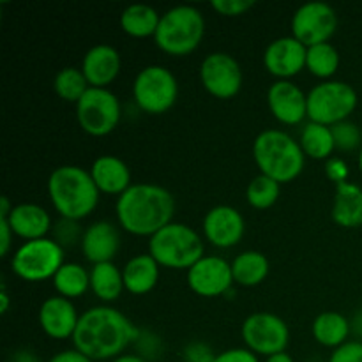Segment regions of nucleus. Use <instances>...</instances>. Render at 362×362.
Instances as JSON below:
<instances>
[{
    "label": "nucleus",
    "instance_id": "nucleus-1",
    "mask_svg": "<svg viewBox=\"0 0 362 362\" xmlns=\"http://www.w3.org/2000/svg\"><path fill=\"white\" fill-rule=\"evenodd\" d=\"M140 329L112 306H95L80 315L73 345L92 361H108L122 356L140 336Z\"/></svg>",
    "mask_w": 362,
    "mask_h": 362
},
{
    "label": "nucleus",
    "instance_id": "nucleus-2",
    "mask_svg": "<svg viewBox=\"0 0 362 362\" xmlns=\"http://www.w3.org/2000/svg\"><path fill=\"white\" fill-rule=\"evenodd\" d=\"M175 212V200L166 187L152 182L131 184L115 204L119 225L127 233L148 237L170 225Z\"/></svg>",
    "mask_w": 362,
    "mask_h": 362
},
{
    "label": "nucleus",
    "instance_id": "nucleus-3",
    "mask_svg": "<svg viewBox=\"0 0 362 362\" xmlns=\"http://www.w3.org/2000/svg\"><path fill=\"white\" fill-rule=\"evenodd\" d=\"M99 193L90 172L81 166H57L48 177V197L60 218L80 221L90 216L99 204Z\"/></svg>",
    "mask_w": 362,
    "mask_h": 362
},
{
    "label": "nucleus",
    "instance_id": "nucleus-4",
    "mask_svg": "<svg viewBox=\"0 0 362 362\" xmlns=\"http://www.w3.org/2000/svg\"><path fill=\"white\" fill-rule=\"evenodd\" d=\"M253 158L264 175L286 184L297 179L306 165L299 141L281 129H265L255 138Z\"/></svg>",
    "mask_w": 362,
    "mask_h": 362
},
{
    "label": "nucleus",
    "instance_id": "nucleus-5",
    "mask_svg": "<svg viewBox=\"0 0 362 362\" xmlns=\"http://www.w3.org/2000/svg\"><path fill=\"white\" fill-rule=\"evenodd\" d=\"M204 34L205 18L202 11L191 4H180L161 14L154 41L168 55L184 57L200 46Z\"/></svg>",
    "mask_w": 362,
    "mask_h": 362
},
{
    "label": "nucleus",
    "instance_id": "nucleus-6",
    "mask_svg": "<svg viewBox=\"0 0 362 362\" xmlns=\"http://www.w3.org/2000/svg\"><path fill=\"white\" fill-rule=\"evenodd\" d=\"M205 247L200 233L189 225L172 221L148 239V255L161 267L189 271L200 258Z\"/></svg>",
    "mask_w": 362,
    "mask_h": 362
},
{
    "label": "nucleus",
    "instance_id": "nucleus-7",
    "mask_svg": "<svg viewBox=\"0 0 362 362\" xmlns=\"http://www.w3.org/2000/svg\"><path fill=\"white\" fill-rule=\"evenodd\" d=\"M357 92L346 81L325 80L308 92V119L311 122L334 126L349 120L357 108Z\"/></svg>",
    "mask_w": 362,
    "mask_h": 362
},
{
    "label": "nucleus",
    "instance_id": "nucleus-8",
    "mask_svg": "<svg viewBox=\"0 0 362 362\" xmlns=\"http://www.w3.org/2000/svg\"><path fill=\"white\" fill-rule=\"evenodd\" d=\"M64 264V247L52 237L27 240L11 257L14 274L28 283L53 279Z\"/></svg>",
    "mask_w": 362,
    "mask_h": 362
},
{
    "label": "nucleus",
    "instance_id": "nucleus-9",
    "mask_svg": "<svg viewBox=\"0 0 362 362\" xmlns=\"http://www.w3.org/2000/svg\"><path fill=\"white\" fill-rule=\"evenodd\" d=\"M133 98L145 113L161 115L175 105L179 98V81L168 67L152 64L144 67L134 78Z\"/></svg>",
    "mask_w": 362,
    "mask_h": 362
},
{
    "label": "nucleus",
    "instance_id": "nucleus-10",
    "mask_svg": "<svg viewBox=\"0 0 362 362\" xmlns=\"http://www.w3.org/2000/svg\"><path fill=\"white\" fill-rule=\"evenodd\" d=\"M122 106L110 88L88 87L76 103V119L81 129L90 136H106L120 122Z\"/></svg>",
    "mask_w": 362,
    "mask_h": 362
},
{
    "label": "nucleus",
    "instance_id": "nucleus-11",
    "mask_svg": "<svg viewBox=\"0 0 362 362\" xmlns=\"http://www.w3.org/2000/svg\"><path fill=\"white\" fill-rule=\"evenodd\" d=\"M246 349L257 356L271 357L286 352L290 343V329L281 317L269 311L250 315L240 327Z\"/></svg>",
    "mask_w": 362,
    "mask_h": 362
},
{
    "label": "nucleus",
    "instance_id": "nucleus-12",
    "mask_svg": "<svg viewBox=\"0 0 362 362\" xmlns=\"http://www.w3.org/2000/svg\"><path fill=\"white\" fill-rule=\"evenodd\" d=\"M292 35L308 48L329 42L338 28V14L327 2H306L292 16Z\"/></svg>",
    "mask_w": 362,
    "mask_h": 362
},
{
    "label": "nucleus",
    "instance_id": "nucleus-13",
    "mask_svg": "<svg viewBox=\"0 0 362 362\" xmlns=\"http://www.w3.org/2000/svg\"><path fill=\"white\" fill-rule=\"evenodd\" d=\"M200 80L211 95L230 99L239 94L243 87V69L235 57L225 52H214L202 60Z\"/></svg>",
    "mask_w": 362,
    "mask_h": 362
},
{
    "label": "nucleus",
    "instance_id": "nucleus-14",
    "mask_svg": "<svg viewBox=\"0 0 362 362\" xmlns=\"http://www.w3.org/2000/svg\"><path fill=\"white\" fill-rule=\"evenodd\" d=\"M233 283L232 264L214 255H205L187 271V285L200 297L223 296Z\"/></svg>",
    "mask_w": 362,
    "mask_h": 362
},
{
    "label": "nucleus",
    "instance_id": "nucleus-15",
    "mask_svg": "<svg viewBox=\"0 0 362 362\" xmlns=\"http://www.w3.org/2000/svg\"><path fill=\"white\" fill-rule=\"evenodd\" d=\"M308 46L293 35H283L269 42L264 52V66L278 80H290L306 67Z\"/></svg>",
    "mask_w": 362,
    "mask_h": 362
},
{
    "label": "nucleus",
    "instance_id": "nucleus-16",
    "mask_svg": "<svg viewBox=\"0 0 362 362\" xmlns=\"http://www.w3.org/2000/svg\"><path fill=\"white\" fill-rule=\"evenodd\" d=\"M246 223L232 205H216L204 218V235L212 246L233 247L243 240Z\"/></svg>",
    "mask_w": 362,
    "mask_h": 362
},
{
    "label": "nucleus",
    "instance_id": "nucleus-17",
    "mask_svg": "<svg viewBox=\"0 0 362 362\" xmlns=\"http://www.w3.org/2000/svg\"><path fill=\"white\" fill-rule=\"evenodd\" d=\"M267 105L272 115L286 126L300 124L308 117V94L290 80H276L269 87Z\"/></svg>",
    "mask_w": 362,
    "mask_h": 362
},
{
    "label": "nucleus",
    "instance_id": "nucleus-18",
    "mask_svg": "<svg viewBox=\"0 0 362 362\" xmlns=\"http://www.w3.org/2000/svg\"><path fill=\"white\" fill-rule=\"evenodd\" d=\"M42 332L52 339H73L74 331L80 322L76 306L73 300L62 296H53L42 300L37 313Z\"/></svg>",
    "mask_w": 362,
    "mask_h": 362
},
{
    "label": "nucleus",
    "instance_id": "nucleus-19",
    "mask_svg": "<svg viewBox=\"0 0 362 362\" xmlns=\"http://www.w3.org/2000/svg\"><path fill=\"white\" fill-rule=\"evenodd\" d=\"M120 67H122V60H120L119 49L106 42H99L87 49L80 69L83 71L90 87L108 88V85L113 83V80L119 76Z\"/></svg>",
    "mask_w": 362,
    "mask_h": 362
},
{
    "label": "nucleus",
    "instance_id": "nucleus-20",
    "mask_svg": "<svg viewBox=\"0 0 362 362\" xmlns=\"http://www.w3.org/2000/svg\"><path fill=\"white\" fill-rule=\"evenodd\" d=\"M120 247L119 230L110 221H95L88 225L81 239V251L92 265L112 262Z\"/></svg>",
    "mask_w": 362,
    "mask_h": 362
},
{
    "label": "nucleus",
    "instance_id": "nucleus-21",
    "mask_svg": "<svg viewBox=\"0 0 362 362\" xmlns=\"http://www.w3.org/2000/svg\"><path fill=\"white\" fill-rule=\"evenodd\" d=\"M4 219H7L14 235L23 239L25 243L27 240L45 239L49 230L53 228L48 211L41 205L27 204V202L14 205L9 216Z\"/></svg>",
    "mask_w": 362,
    "mask_h": 362
},
{
    "label": "nucleus",
    "instance_id": "nucleus-22",
    "mask_svg": "<svg viewBox=\"0 0 362 362\" xmlns=\"http://www.w3.org/2000/svg\"><path fill=\"white\" fill-rule=\"evenodd\" d=\"M90 175L101 193L122 194L131 187V170L124 159L117 156H99L90 166Z\"/></svg>",
    "mask_w": 362,
    "mask_h": 362
},
{
    "label": "nucleus",
    "instance_id": "nucleus-23",
    "mask_svg": "<svg viewBox=\"0 0 362 362\" xmlns=\"http://www.w3.org/2000/svg\"><path fill=\"white\" fill-rule=\"evenodd\" d=\"M331 214L332 221L343 228L362 226V187L349 180L336 184Z\"/></svg>",
    "mask_w": 362,
    "mask_h": 362
},
{
    "label": "nucleus",
    "instance_id": "nucleus-24",
    "mask_svg": "<svg viewBox=\"0 0 362 362\" xmlns=\"http://www.w3.org/2000/svg\"><path fill=\"white\" fill-rule=\"evenodd\" d=\"M159 267L161 265L148 253L129 258L122 269L124 286L127 292L133 296H145L152 292L159 281Z\"/></svg>",
    "mask_w": 362,
    "mask_h": 362
},
{
    "label": "nucleus",
    "instance_id": "nucleus-25",
    "mask_svg": "<svg viewBox=\"0 0 362 362\" xmlns=\"http://www.w3.org/2000/svg\"><path fill=\"white\" fill-rule=\"evenodd\" d=\"M311 332L322 346L338 349V346L345 345L349 339L350 332H352V324L345 315L338 313V311H324V313L317 315V318L313 320Z\"/></svg>",
    "mask_w": 362,
    "mask_h": 362
},
{
    "label": "nucleus",
    "instance_id": "nucleus-26",
    "mask_svg": "<svg viewBox=\"0 0 362 362\" xmlns=\"http://www.w3.org/2000/svg\"><path fill=\"white\" fill-rule=\"evenodd\" d=\"M271 271L269 258L260 251H243L232 262L233 281L240 286H257L265 281Z\"/></svg>",
    "mask_w": 362,
    "mask_h": 362
},
{
    "label": "nucleus",
    "instance_id": "nucleus-27",
    "mask_svg": "<svg viewBox=\"0 0 362 362\" xmlns=\"http://www.w3.org/2000/svg\"><path fill=\"white\" fill-rule=\"evenodd\" d=\"M90 290L103 303H113L126 290L124 286L122 269L117 267L113 262L95 264L90 269Z\"/></svg>",
    "mask_w": 362,
    "mask_h": 362
},
{
    "label": "nucleus",
    "instance_id": "nucleus-28",
    "mask_svg": "<svg viewBox=\"0 0 362 362\" xmlns=\"http://www.w3.org/2000/svg\"><path fill=\"white\" fill-rule=\"evenodd\" d=\"M161 14L148 4H131L120 14V28L133 37H154Z\"/></svg>",
    "mask_w": 362,
    "mask_h": 362
},
{
    "label": "nucleus",
    "instance_id": "nucleus-29",
    "mask_svg": "<svg viewBox=\"0 0 362 362\" xmlns=\"http://www.w3.org/2000/svg\"><path fill=\"white\" fill-rule=\"evenodd\" d=\"M53 288L66 299H78L90 288V271L76 262H67L53 276Z\"/></svg>",
    "mask_w": 362,
    "mask_h": 362
},
{
    "label": "nucleus",
    "instance_id": "nucleus-30",
    "mask_svg": "<svg viewBox=\"0 0 362 362\" xmlns=\"http://www.w3.org/2000/svg\"><path fill=\"white\" fill-rule=\"evenodd\" d=\"M300 147L304 154L311 159H329L332 158V152L336 151L334 136H332L331 126L318 122L304 124L300 131Z\"/></svg>",
    "mask_w": 362,
    "mask_h": 362
},
{
    "label": "nucleus",
    "instance_id": "nucleus-31",
    "mask_svg": "<svg viewBox=\"0 0 362 362\" xmlns=\"http://www.w3.org/2000/svg\"><path fill=\"white\" fill-rule=\"evenodd\" d=\"M306 67L318 78L329 80L339 67V52L331 42H320L308 48Z\"/></svg>",
    "mask_w": 362,
    "mask_h": 362
},
{
    "label": "nucleus",
    "instance_id": "nucleus-32",
    "mask_svg": "<svg viewBox=\"0 0 362 362\" xmlns=\"http://www.w3.org/2000/svg\"><path fill=\"white\" fill-rule=\"evenodd\" d=\"M88 87L90 85H88L83 71L78 69V67H64L57 73L55 80H53V88H55L57 95L64 101L74 103V105L88 90Z\"/></svg>",
    "mask_w": 362,
    "mask_h": 362
},
{
    "label": "nucleus",
    "instance_id": "nucleus-33",
    "mask_svg": "<svg viewBox=\"0 0 362 362\" xmlns=\"http://www.w3.org/2000/svg\"><path fill=\"white\" fill-rule=\"evenodd\" d=\"M279 194H281V184L264 173L255 177L246 187L247 204L255 209L272 207L278 202Z\"/></svg>",
    "mask_w": 362,
    "mask_h": 362
},
{
    "label": "nucleus",
    "instance_id": "nucleus-34",
    "mask_svg": "<svg viewBox=\"0 0 362 362\" xmlns=\"http://www.w3.org/2000/svg\"><path fill=\"white\" fill-rule=\"evenodd\" d=\"M331 129L332 136H334L336 148H339V151L350 152L354 148L361 147L362 133L359 127H357V124L350 122V120H343V122L331 126Z\"/></svg>",
    "mask_w": 362,
    "mask_h": 362
},
{
    "label": "nucleus",
    "instance_id": "nucleus-35",
    "mask_svg": "<svg viewBox=\"0 0 362 362\" xmlns=\"http://www.w3.org/2000/svg\"><path fill=\"white\" fill-rule=\"evenodd\" d=\"M53 240L60 244L62 247L66 246H74V244L80 243L83 239V232L81 230L80 221H74V219H67V218H60L59 221L53 225Z\"/></svg>",
    "mask_w": 362,
    "mask_h": 362
},
{
    "label": "nucleus",
    "instance_id": "nucleus-36",
    "mask_svg": "<svg viewBox=\"0 0 362 362\" xmlns=\"http://www.w3.org/2000/svg\"><path fill=\"white\" fill-rule=\"evenodd\" d=\"M212 9L225 16H240L255 6L253 0H212Z\"/></svg>",
    "mask_w": 362,
    "mask_h": 362
},
{
    "label": "nucleus",
    "instance_id": "nucleus-37",
    "mask_svg": "<svg viewBox=\"0 0 362 362\" xmlns=\"http://www.w3.org/2000/svg\"><path fill=\"white\" fill-rule=\"evenodd\" d=\"M329 362H362V341H346L334 349Z\"/></svg>",
    "mask_w": 362,
    "mask_h": 362
},
{
    "label": "nucleus",
    "instance_id": "nucleus-38",
    "mask_svg": "<svg viewBox=\"0 0 362 362\" xmlns=\"http://www.w3.org/2000/svg\"><path fill=\"white\" fill-rule=\"evenodd\" d=\"M216 356L211 346L202 341H193L184 349V361L186 362H214Z\"/></svg>",
    "mask_w": 362,
    "mask_h": 362
},
{
    "label": "nucleus",
    "instance_id": "nucleus-39",
    "mask_svg": "<svg viewBox=\"0 0 362 362\" xmlns=\"http://www.w3.org/2000/svg\"><path fill=\"white\" fill-rule=\"evenodd\" d=\"M325 173H327V177L334 184L346 182V179H349V165L341 158L332 156V158L325 161Z\"/></svg>",
    "mask_w": 362,
    "mask_h": 362
},
{
    "label": "nucleus",
    "instance_id": "nucleus-40",
    "mask_svg": "<svg viewBox=\"0 0 362 362\" xmlns=\"http://www.w3.org/2000/svg\"><path fill=\"white\" fill-rule=\"evenodd\" d=\"M214 362H260L257 354L247 349H230L218 354Z\"/></svg>",
    "mask_w": 362,
    "mask_h": 362
},
{
    "label": "nucleus",
    "instance_id": "nucleus-41",
    "mask_svg": "<svg viewBox=\"0 0 362 362\" xmlns=\"http://www.w3.org/2000/svg\"><path fill=\"white\" fill-rule=\"evenodd\" d=\"M0 235H2V240H0V253L2 257H7L11 250V244H13V230H11L7 219L0 218Z\"/></svg>",
    "mask_w": 362,
    "mask_h": 362
},
{
    "label": "nucleus",
    "instance_id": "nucleus-42",
    "mask_svg": "<svg viewBox=\"0 0 362 362\" xmlns=\"http://www.w3.org/2000/svg\"><path fill=\"white\" fill-rule=\"evenodd\" d=\"M48 362H94L88 359L87 356H83L81 352H78L76 349L73 350H64V352L55 354Z\"/></svg>",
    "mask_w": 362,
    "mask_h": 362
},
{
    "label": "nucleus",
    "instance_id": "nucleus-43",
    "mask_svg": "<svg viewBox=\"0 0 362 362\" xmlns=\"http://www.w3.org/2000/svg\"><path fill=\"white\" fill-rule=\"evenodd\" d=\"M11 362H39V359L30 350H18L11 356Z\"/></svg>",
    "mask_w": 362,
    "mask_h": 362
},
{
    "label": "nucleus",
    "instance_id": "nucleus-44",
    "mask_svg": "<svg viewBox=\"0 0 362 362\" xmlns=\"http://www.w3.org/2000/svg\"><path fill=\"white\" fill-rule=\"evenodd\" d=\"M113 362H147V359L141 356H134V354H122L117 359H113Z\"/></svg>",
    "mask_w": 362,
    "mask_h": 362
},
{
    "label": "nucleus",
    "instance_id": "nucleus-45",
    "mask_svg": "<svg viewBox=\"0 0 362 362\" xmlns=\"http://www.w3.org/2000/svg\"><path fill=\"white\" fill-rule=\"evenodd\" d=\"M352 329H354V332H356L357 336H361V338H362V310L357 311L356 317H354Z\"/></svg>",
    "mask_w": 362,
    "mask_h": 362
},
{
    "label": "nucleus",
    "instance_id": "nucleus-46",
    "mask_svg": "<svg viewBox=\"0 0 362 362\" xmlns=\"http://www.w3.org/2000/svg\"><path fill=\"white\" fill-rule=\"evenodd\" d=\"M265 362H293V359H292V356H290V354L281 352V354H274V356L267 357Z\"/></svg>",
    "mask_w": 362,
    "mask_h": 362
},
{
    "label": "nucleus",
    "instance_id": "nucleus-47",
    "mask_svg": "<svg viewBox=\"0 0 362 362\" xmlns=\"http://www.w3.org/2000/svg\"><path fill=\"white\" fill-rule=\"evenodd\" d=\"M0 300H2V308H0V311L6 315L7 310H9V293H7L6 285H2V290H0Z\"/></svg>",
    "mask_w": 362,
    "mask_h": 362
},
{
    "label": "nucleus",
    "instance_id": "nucleus-48",
    "mask_svg": "<svg viewBox=\"0 0 362 362\" xmlns=\"http://www.w3.org/2000/svg\"><path fill=\"white\" fill-rule=\"evenodd\" d=\"M359 168H361V172H362V147H361V152H359Z\"/></svg>",
    "mask_w": 362,
    "mask_h": 362
}]
</instances>
